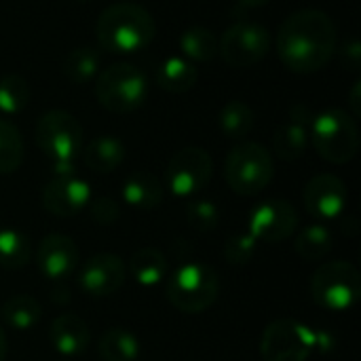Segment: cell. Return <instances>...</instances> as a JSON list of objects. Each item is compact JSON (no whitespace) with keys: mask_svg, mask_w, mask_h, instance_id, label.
<instances>
[{"mask_svg":"<svg viewBox=\"0 0 361 361\" xmlns=\"http://www.w3.org/2000/svg\"><path fill=\"white\" fill-rule=\"evenodd\" d=\"M157 23L152 15L133 2H114L104 8L95 23L97 42L112 53H133L148 47Z\"/></svg>","mask_w":361,"mask_h":361,"instance_id":"2","label":"cell"},{"mask_svg":"<svg viewBox=\"0 0 361 361\" xmlns=\"http://www.w3.org/2000/svg\"><path fill=\"white\" fill-rule=\"evenodd\" d=\"M180 49L188 61H207L218 53V38L203 25H192L182 32Z\"/></svg>","mask_w":361,"mask_h":361,"instance_id":"29","label":"cell"},{"mask_svg":"<svg viewBox=\"0 0 361 361\" xmlns=\"http://www.w3.org/2000/svg\"><path fill=\"white\" fill-rule=\"evenodd\" d=\"M343 63H347L351 70H360L361 63V42L357 38H351L345 47H343Z\"/></svg>","mask_w":361,"mask_h":361,"instance_id":"35","label":"cell"},{"mask_svg":"<svg viewBox=\"0 0 361 361\" xmlns=\"http://www.w3.org/2000/svg\"><path fill=\"white\" fill-rule=\"evenodd\" d=\"M309 146V127L296 121H288L283 123L275 135H273V148L275 154L283 161H296L305 154Z\"/></svg>","mask_w":361,"mask_h":361,"instance_id":"25","label":"cell"},{"mask_svg":"<svg viewBox=\"0 0 361 361\" xmlns=\"http://www.w3.org/2000/svg\"><path fill=\"white\" fill-rule=\"evenodd\" d=\"M326 334L294 319H277L262 332L260 355L264 361H307L315 349L326 351Z\"/></svg>","mask_w":361,"mask_h":361,"instance_id":"8","label":"cell"},{"mask_svg":"<svg viewBox=\"0 0 361 361\" xmlns=\"http://www.w3.org/2000/svg\"><path fill=\"white\" fill-rule=\"evenodd\" d=\"M271 49V32L252 21H241L231 25L220 42L218 53L233 68H252L267 57Z\"/></svg>","mask_w":361,"mask_h":361,"instance_id":"11","label":"cell"},{"mask_svg":"<svg viewBox=\"0 0 361 361\" xmlns=\"http://www.w3.org/2000/svg\"><path fill=\"white\" fill-rule=\"evenodd\" d=\"M336 40V25L328 13L302 8L281 23L277 34V53L290 70L311 74L332 59Z\"/></svg>","mask_w":361,"mask_h":361,"instance_id":"1","label":"cell"},{"mask_svg":"<svg viewBox=\"0 0 361 361\" xmlns=\"http://www.w3.org/2000/svg\"><path fill=\"white\" fill-rule=\"evenodd\" d=\"M78 2H87V0H78Z\"/></svg>","mask_w":361,"mask_h":361,"instance_id":"39","label":"cell"},{"mask_svg":"<svg viewBox=\"0 0 361 361\" xmlns=\"http://www.w3.org/2000/svg\"><path fill=\"white\" fill-rule=\"evenodd\" d=\"M97 353L104 361H137L142 345L137 336L125 328H110L102 334Z\"/></svg>","mask_w":361,"mask_h":361,"instance_id":"22","label":"cell"},{"mask_svg":"<svg viewBox=\"0 0 361 361\" xmlns=\"http://www.w3.org/2000/svg\"><path fill=\"white\" fill-rule=\"evenodd\" d=\"M123 159H125V146L118 137L112 135H97L82 150L85 167L95 173L114 171L123 163Z\"/></svg>","mask_w":361,"mask_h":361,"instance_id":"19","label":"cell"},{"mask_svg":"<svg viewBox=\"0 0 361 361\" xmlns=\"http://www.w3.org/2000/svg\"><path fill=\"white\" fill-rule=\"evenodd\" d=\"M21 161H23L21 133L11 121L0 118V173L17 171Z\"/></svg>","mask_w":361,"mask_h":361,"instance_id":"30","label":"cell"},{"mask_svg":"<svg viewBox=\"0 0 361 361\" xmlns=\"http://www.w3.org/2000/svg\"><path fill=\"white\" fill-rule=\"evenodd\" d=\"M245 6H264V4H269L271 0H241Z\"/></svg>","mask_w":361,"mask_h":361,"instance_id":"38","label":"cell"},{"mask_svg":"<svg viewBox=\"0 0 361 361\" xmlns=\"http://www.w3.org/2000/svg\"><path fill=\"white\" fill-rule=\"evenodd\" d=\"M220 294L218 271L205 262H182L167 281V298L182 313L207 311Z\"/></svg>","mask_w":361,"mask_h":361,"instance_id":"4","label":"cell"},{"mask_svg":"<svg viewBox=\"0 0 361 361\" xmlns=\"http://www.w3.org/2000/svg\"><path fill=\"white\" fill-rule=\"evenodd\" d=\"M27 99H30V87L23 76L6 74L0 78V112L17 114L27 106Z\"/></svg>","mask_w":361,"mask_h":361,"instance_id":"31","label":"cell"},{"mask_svg":"<svg viewBox=\"0 0 361 361\" xmlns=\"http://www.w3.org/2000/svg\"><path fill=\"white\" fill-rule=\"evenodd\" d=\"M311 296L326 311H351L361 296V277L357 269L343 260L322 264L311 277Z\"/></svg>","mask_w":361,"mask_h":361,"instance_id":"9","label":"cell"},{"mask_svg":"<svg viewBox=\"0 0 361 361\" xmlns=\"http://www.w3.org/2000/svg\"><path fill=\"white\" fill-rule=\"evenodd\" d=\"M298 226V214L286 199H269L256 205L247 218V233L256 241L279 243L294 235Z\"/></svg>","mask_w":361,"mask_h":361,"instance_id":"12","label":"cell"},{"mask_svg":"<svg viewBox=\"0 0 361 361\" xmlns=\"http://www.w3.org/2000/svg\"><path fill=\"white\" fill-rule=\"evenodd\" d=\"M32 258L30 239L15 228H0V269H23Z\"/></svg>","mask_w":361,"mask_h":361,"instance_id":"27","label":"cell"},{"mask_svg":"<svg viewBox=\"0 0 361 361\" xmlns=\"http://www.w3.org/2000/svg\"><path fill=\"white\" fill-rule=\"evenodd\" d=\"M0 315L8 328L17 332H27L36 328V324L42 319V307L30 294H13L2 302Z\"/></svg>","mask_w":361,"mask_h":361,"instance_id":"21","label":"cell"},{"mask_svg":"<svg viewBox=\"0 0 361 361\" xmlns=\"http://www.w3.org/2000/svg\"><path fill=\"white\" fill-rule=\"evenodd\" d=\"M254 110L241 102V99H233L228 102L222 110H220V116H218V125H220V131L226 135V137H233V140H241L245 137L252 127H254Z\"/></svg>","mask_w":361,"mask_h":361,"instance_id":"28","label":"cell"},{"mask_svg":"<svg viewBox=\"0 0 361 361\" xmlns=\"http://www.w3.org/2000/svg\"><path fill=\"white\" fill-rule=\"evenodd\" d=\"M49 341L59 355L74 357L85 353L91 345V330L82 317L74 313H63L53 319L49 328Z\"/></svg>","mask_w":361,"mask_h":361,"instance_id":"17","label":"cell"},{"mask_svg":"<svg viewBox=\"0 0 361 361\" xmlns=\"http://www.w3.org/2000/svg\"><path fill=\"white\" fill-rule=\"evenodd\" d=\"M129 273L142 288H154L167 277V258L157 247H140L129 260Z\"/></svg>","mask_w":361,"mask_h":361,"instance_id":"20","label":"cell"},{"mask_svg":"<svg viewBox=\"0 0 361 361\" xmlns=\"http://www.w3.org/2000/svg\"><path fill=\"white\" fill-rule=\"evenodd\" d=\"M186 222L190 224L192 231L197 233H209L220 224V212L216 207V203L199 199L192 201L186 209Z\"/></svg>","mask_w":361,"mask_h":361,"instance_id":"32","label":"cell"},{"mask_svg":"<svg viewBox=\"0 0 361 361\" xmlns=\"http://www.w3.org/2000/svg\"><path fill=\"white\" fill-rule=\"evenodd\" d=\"M6 351H8V347H6V334H4V330L0 326V361L6 360Z\"/></svg>","mask_w":361,"mask_h":361,"instance_id":"37","label":"cell"},{"mask_svg":"<svg viewBox=\"0 0 361 361\" xmlns=\"http://www.w3.org/2000/svg\"><path fill=\"white\" fill-rule=\"evenodd\" d=\"M87 209H89L91 218H93L97 224H102V226L114 224V222L118 220V214H121L118 205H116L110 197H95V199H91V203H89Z\"/></svg>","mask_w":361,"mask_h":361,"instance_id":"34","label":"cell"},{"mask_svg":"<svg viewBox=\"0 0 361 361\" xmlns=\"http://www.w3.org/2000/svg\"><path fill=\"white\" fill-rule=\"evenodd\" d=\"M309 129V140L322 159L334 165H345L357 154L360 129L349 112L341 108L324 110L313 116Z\"/></svg>","mask_w":361,"mask_h":361,"instance_id":"5","label":"cell"},{"mask_svg":"<svg viewBox=\"0 0 361 361\" xmlns=\"http://www.w3.org/2000/svg\"><path fill=\"white\" fill-rule=\"evenodd\" d=\"M91 186L87 180L76 173L53 176L42 190V205L49 214L59 218H72L85 212L93 199Z\"/></svg>","mask_w":361,"mask_h":361,"instance_id":"13","label":"cell"},{"mask_svg":"<svg viewBox=\"0 0 361 361\" xmlns=\"http://www.w3.org/2000/svg\"><path fill=\"white\" fill-rule=\"evenodd\" d=\"M36 146L53 163V176L74 173V159L82 148V125L66 110H49L36 123Z\"/></svg>","mask_w":361,"mask_h":361,"instance_id":"3","label":"cell"},{"mask_svg":"<svg viewBox=\"0 0 361 361\" xmlns=\"http://www.w3.org/2000/svg\"><path fill=\"white\" fill-rule=\"evenodd\" d=\"M197 68L184 57H167L157 68V82L167 93H186L197 82Z\"/></svg>","mask_w":361,"mask_h":361,"instance_id":"23","label":"cell"},{"mask_svg":"<svg viewBox=\"0 0 361 361\" xmlns=\"http://www.w3.org/2000/svg\"><path fill=\"white\" fill-rule=\"evenodd\" d=\"M212 176H214L212 157L199 146H186L178 150L169 159L165 169L167 188L182 199L201 192L212 182Z\"/></svg>","mask_w":361,"mask_h":361,"instance_id":"10","label":"cell"},{"mask_svg":"<svg viewBox=\"0 0 361 361\" xmlns=\"http://www.w3.org/2000/svg\"><path fill=\"white\" fill-rule=\"evenodd\" d=\"M123 199L129 207L140 212H150L163 203V184L150 171H133L123 182Z\"/></svg>","mask_w":361,"mask_h":361,"instance_id":"18","label":"cell"},{"mask_svg":"<svg viewBox=\"0 0 361 361\" xmlns=\"http://www.w3.org/2000/svg\"><path fill=\"white\" fill-rule=\"evenodd\" d=\"M256 239L250 235V233H239V235H233L226 245H224V258L235 264V267H241V264H247L254 254H256Z\"/></svg>","mask_w":361,"mask_h":361,"instance_id":"33","label":"cell"},{"mask_svg":"<svg viewBox=\"0 0 361 361\" xmlns=\"http://www.w3.org/2000/svg\"><path fill=\"white\" fill-rule=\"evenodd\" d=\"M305 207L319 220H334L347 207V186L334 173H319L311 178L302 192Z\"/></svg>","mask_w":361,"mask_h":361,"instance_id":"15","label":"cell"},{"mask_svg":"<svg viewBox=\"0 0 361 361\" xmlns=\"http://www.w3.org/2000/svg\"><path fill=\"white\" fill-rule=\"evenodd\" d=\"M125 283V262L121 256L104 252L85 262L78 275V286L87 296L106 298L121 290Z\"/></svg>","mask_w":361,"mask_h":361,"instance_id":"14","label":"cell"},{"mask_svg":"<svg viewBox=\"0 0 361 361\" xmlns=\"http://www.w3.org/2000/svg\"><path fill=\"white\" fill-rule=\"evenodd\" d=\"M361 82H355L353 89H351V95H349V106H351V116L353 118H360L361 114Z\"/></svg>","mask_w":361,"mask_h":361,"instance_id":"36","label":"cell"},{"mask_svg":"<svg viewBox=\"0 0 361 361\" xmlns=\"http://www.w3.org/2000/svg\"><path fill=\"white\" fill-rule=\"evenodd\" d=\"M275 176L273 154L258 142L237 144L224 163V178L233 192L254 197L262 192Z\"/></svg>","mask_w":361,"mask_h":361,"instance_id":"6","label":"cell"},{"mask_svg":"<svg viewBox=\"0 0 361 361\" xmlns=\"http://www.w3.org/2000/svg\"><path fill=\"white\" fill-rule=\"evenodd\" d=\"M99 51L93 47H76L63 59V74L74 85H85L99 72Z\"/></svg>","mask_w":361,"mask_h":361,"instance_id":"26","label":"cell"},{"mask_svg":"<svg viewBox=\"0 0 361 361\" xmlns=\"http://www.w3.org/2000/svg\"><path fill=\"white\" fill-rule=\"evenodd\" d=\"M332 243H334L332 231L326 224L315 222V224L305 226L298 233L294 241V252L305 262H317V260H324L332 252Z\"/></svg>","mask_w":361,"mask_h":361,"instance_id":"24","label":"cell"},{"mask_svg":"<svg viewBox=\"0 0 361 361\" xmlns=\"http://www.w3.org/2000/svg\"><path fill=\"white\" fill-rule=\"evenodd\" d=\"M36 267L42 277L49 281L68 279L78 267V247L76 241L68 235L51 233L38 243Z\"/></svg>","mask_w":361,"mask_h":361,"instance_id":"16","label":"cell"},{"mask_svg":"<svg viewBox=\"0 0 361 361\" xmlns=\"http://www.w3.org/2000/svg\"><path fill=\"white\" fill-rule=\"evenodd\" d=\"M148 93L146 74L133 63H112L95 78V97L102 108L114 114L137 110Z\"/></svg>","mask_w":361,"mask_h":361,"instance_id":"7","label":"cell"}]
</instances>
